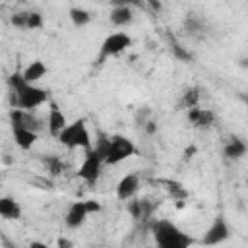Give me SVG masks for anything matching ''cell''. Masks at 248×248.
<instances>
[{"label":"cell","instance_id":"6da1fadb","mask_svg":"<svg viewBox=\"0 0 248 248\" xmlns=\"http://www.w3.org/2000/svg\"><path fill=\"white\" fill-rule=\"evenodd\" d=\"M8 83H10V108H21L27 112H35L39 107L50 101L48 89L41 85L25 83L19 72H14L8 78Z\"/></svg>","mask_w":248,"mask_h":248},{"label":"cell","instance_id":"7a4b0ae2","mask_svg":"<svg viewBox=\"0 0 248 248\" xmlns=\"http://www.w3.org/2000/svg\"><path fill=\"white\" fill-rule=\"evenodd\" d=\"M91 147L101 155L103 163L110 165V167L124 163L126 159H130L136 153V143L124 134L107 136V134L99 132V136H97V140L93 141Z\"/></svg>","mask_w":248,"mask_h":248},{"label":"cell","instance_id":"3957f363","mask_svg":"<svg viewBox=\"0 0 248 248\" xmlns=\"http://www.w3.org/2000/svg\"><path fill=\"white\" fill-rule=\"evenodd\" d=\"M155 248H190L194 238L170 219H157L151 225Z\"/></svg>","mask_w":248,"mask_h":248},{"label":"cell","instance_id":"277c9868","mask_svg":"<svg viewBox=\"0 0 248 248\" xmlns=\"http://www.w3.org/2000/svg\"><path fill=\"white\" fill-rule=\"evenodd\" d=\"M56 140L68 149H83V151H87L93 145L91 132L87 128V120L85 118H76V120L68 122V126L60 132V136Z\"/></svg>","mask_w":248,"mask_h":248},{"label":"cell","instance_id":"5b68a950","mask_svg":"<svg viewBox=\"0 0 248 248\" xmlns=\"http://www.w3.org/2000/svg\"><path fill=\"white\" fill-rule=\"evenodd\" d=\"M132 46V37L126 33V31H114V33H108L101 46H99V56H97V62H103L107 58H112V56H118L122 52H126L128 48Z\"/></svg>","mask_w":248,"mask_h":248},{"label":"cell","instance_id":"8992f818","mask_svg":"<svg viewBox=\"0 0 248 248\" xmlns=\"http://www.w3.org/2000/svg\"><path fill=\"white\" fill-rule=\"evenodd\" d=\"M103 165L105 163H103L101 155L93 147H89L83 155V161H81L79 169H78V178L87 182V184H95L99 180L101 172H103Z\"/></svg>","mask_w":248,"mask_h":248},{"label":"cell","instance_id":"52a82bcc","mask_svg":"<svg viewBox=\"0 0 248 248\" xmlns=\"http://www.w3.org/2000/svg\"><path fill=\"white\" fill-rule=\"evenodd\" d=\"M231 238V225L227 221L225 215H217L211 225L205 229V232L202 234V244L203 246H219L223 242H227Z\"/></svg>","mask_w":248,"mask_h":248},{"label":"cell","instance_id":"ba28073f","mask_svg":"<svg viewBox=\"0 0 248 248\" xmlns=\"http://www.w3.org/2000/svg\"><path fill=\"white\" fill-rule=\"evenodd\" d=\"M141 186V178L138 172H126L118 182H116V198L120 202H128L134 200L136 194L140 192Z\"/></svg>","mask_w":248,"mask_h":248},{"label":"cell","instance_id":"9c48e42d","mask_svg":"<svg viewBox=\"0 0 248 248\" xmlns=\"http://www.w3.org/2000/svg\"><path fill=\"white\" fill-rule=\"evenodd\" d=\"M10 126H21V128H27V130L41 134L45 124L35 112H27L21 108H10Z\"/></svg>","mask_w":248,"mask_h":248},{"label":"cell","instance_id":"30bf717a","mask_svg":"<svg viewBox=\"0 0 248 248\" xmlns=\"http://www.w3.org/2000/svg\"><path fill=\"white\" fill-rule=\"evenodd\" d=\"M87 217H89V209H87L85 200H78V202L70 203V207H68V211L64 215V225L68 229L76 231L87 221Z\"/></svg>","mask_w":248,"mask_h":248},{"label":"cell","instance_id":"8fae6325","mask_svg":"<svg viewBox=\"0 0 248 248\" xmlns=\"http://www.w3.org/2000/svg\"><path fill=\"white\" fill-rule=\"evenodd\" d=\"M45 126H46V130H48V134H50L52 138H58L60 132L68 126V118H66V114L62 112V108H60L54 101H48V114H46V122H45Z\"/></svg>","mask_w":248,"mask_h":248},{"label":"cell","instance_id":"7c38bea8","mask_svg":"<svg viewBox=\"0 0 248 248\" xmlns=\"http://www.w3.org/2000/svg\"><path fill=\"white\" fill-rule=\"evenodd\" d=\"M186 118H188L190 124H194L196 128H202V130L211 128L213 122H215V114H213V110H209V108H202L200 105L194 107V108H188V110H186Z\"/></svg>","mask_w":248,"mask_h":248},{"label":"cell","instance_id":"4fadbf2b","mask_svg":"<svg viewBox=\"0 0 248 248\" xmlns=\"http://www.w3.org/2000/svg\"><path fill=\"white\" fill-rule=\"evenodd\" d=\"M108 19L114 27L124 29L134 21V10H132L130 4H114L110 14H108Z\"/></svg>","mask_w":248,"mask_h":248},{"label":"cell","instance_id":"5bb4252c","mask_svg":"<svg viewBox=\"0 0 248 248\" xmlns=\"http://www.w3.org/2000/svg\"><path fill=\"white\" fill-rule=\"evenodd\" d=\"M21 79L25 83H31V85H39V81L48 74V68L43 60H31L21 72Z\"/></svg>","mask_w":248,"mask_h":248},{"label":"cell","instance_id":"9a60e30c","mask_svg":"<svg viewBox=\"0 0 248 248\" xmlns=\"http://www.w3.org/2000/svg\"><path fill=\"white\" fill-rule=\"evenodd\" d=\"M12 136H14V141L19 149L23 151H29L37 140H39V134L33 132V130H27V128H21V126H12Z\"/></svg>","mask_w":248,"mask_h":248},{"label":"cell","instance_id":"2e32d148","mask_svg":"<svg viewBox=\"0 0 248 248\" xmlns=\"http://www.w3.org/2000/svg\"><path fill=\"white\" fill-rule=\"evenodd\" d=\"M0 217L6 221H19L21 219V205L12 196H0Z\"/></svg>","mask_w":248,"mask_h":248},{"label":"cell","instance_id":"e0dca14e","mask_svg":"<svg viewBox=\"0 0 248 248\" xmlns=\"http://www.w3.org/2000/svg\"><path fill=\"white\" fill-rule=\"evenodd\" d=\"M246 151H248L246 141H244L242 138H236V136H232V138L223 145V155H225V159H229V161H238V159H242V157L246 155Z\"/></svg>","mask_w":248,"mask_h":248},{"label":"cell","instance_id":"ac0fdd59","mask_svg":"<svg viewBox=\"0 0 248 248\" xmlns=\"http://www.w3.org/2000/svg\"><path fill=\"white\" fill-rule=\"evenodd\" d=\"M68 16H70V21L74 23V27H85L93 19L91 12L85 10V8H79V6H72L70 12H68Z\"/></svg>","mask_w":248,"mask_h":248},{"label":"cell","instance_id":"d6986e66","mask_svg":"<svg viewBox=\"0 0 248 248\" xmlns=\"http://www.w3.org/2000/svg\"><path fill=\"white\" fill-rule=\"evenodd\" d=\"M151 209H153V205L147 203L145 200H134V202L128 205V211L132 213L134 219H147V217L151 215Z\"/></svg>","mask_w":248,"mask_h":248},{"label":"cell","instance_id":"ffe728a7","mask_svg":"<svg viewBox=\"0 0 248 248\" xmlns=\"http://www.w3.org/2000/svg\"><path fill=\"white\" fill-rule=\"evenodd\" d=\"M43 163H45V169L50 176H58L64 172V161L58 155H48L43 159Z\"/></svg>","mask_w":248,"mask_h":248},{"label":"cell","instance_id":"44dd1931","mask_svg":"<svg viewBox=\"0 0 248 248\" xmlns=\"http://www.w3.org/2000/svg\"><path fill=\"white\" fill-rule=\"evenodd\" d=\"M198 105H200V89L188 87L180 97V107H186V110H188V108H194Z\"/></svg>","mask_w":248,"mask_h":248},{"label":"cell","instance_id":"7402d4cb","mask_svg":"<svg viewBox=\"0 0 248 248\" xmlns=\"http://www.w3.org/2000/svg\"><path fill=\"white\" fill-rule=\"evenodd\" d=\"M45 25V19L41 12H25V27L23 29H41Z\"/></svg>","mask_w":248,"mask_h":248},{"label":"cell","instance_id":"603a6c76","mask_svg":"<svg viewBox=\"0 0 248 248\" xmlns=\"http://www.w3.org/2000/svg\"><path fill=\"white\" fill-rule=\"evenodd\" d=\"M170 52H172V56H174L176 60H180V62H192V60H194V54H192L186 46H182V45H178V43H172V45H170Z\"/></svg>","mask_w":248,"mask_h":248},{"label":"cell","instance_id":"cb8c5ba5","mask_svg":"<svg viewBox=\"0 0 248 248\" xmlns=\"http://www.w3.org/2000/svg\"><path fill=\"white\" fill-rule=\"evenodd\" d=\"M184 29L188 31V35H196V33H200V31L203 29V23H202L200 17L190 16V17H186V21H184Z\"/></svg>","mask_w":248,"mask_h":248},{"label":"cell","instance_id":"d4e9b609","mask_svg":"<svg viewBox=\"0 0 248 248\" xmlns=\"http://www.w3.org/2000/svg\"><path fill=\"white\" fill-rule=\"evenodd\" d=\"M143 130H145V134H147V136H153V134L157 132V122H155V120H151V118H149V120H145Z\"/></svg>","mask_w":248,"mask_h":248},{"label":"cell","instance_id":"484cf974","mask_svg":"<svg viewBox=\"0 0 248 248\" xmlns=\"http://www.w3.org/2000/svg\"><path fill=\"white\" fill-rule=\"evenodd\" d=\"M0 242H2V248H17V244L12 238H8L2 231H0Z\"/></svg>","mask_w":248,"mask_h":248},{"label":"cell","instance_id":"4316f807","mask_svg":"<svg viewBox=\"0 0 248 248\" xmlns=\"http://www.w3.org/2000/svg\"><path fill=\"white\" fill-rule=\"evenodd\" d=\"M85 203H87L89 215H91V213H97V211H101V203H99L97 200H85Z\"/></svg>","mask_w":248,"mask_h":248},{"label":"cell","instance_id":"83f0119b","mask_svg":"<svg viewBox=\"0 0 248 248\" xmlns=\"http://www.w3.org/2000/svg\"><path fill=\"white\" fill-rule=\"evenodd\" d=\"M56 248H74V242L70 238H66V236H60L56 240Z\"/></svg>","mask_w":248,"mask_h":248},{"label":"cell","instance_id":"f1b7e54d","mask_svg":"<svg viewBox=\"0 0 248 248\" xmlns=\"http://www.w3.org/2000/svg\"><path fill=\"white\" fill-rule=\"evenodd\" d=\"M27 248H50V246L46 242H43V240H31L27 244Z\"/></svg>","mask_w":248,"mask_h":248}]
</instances>
